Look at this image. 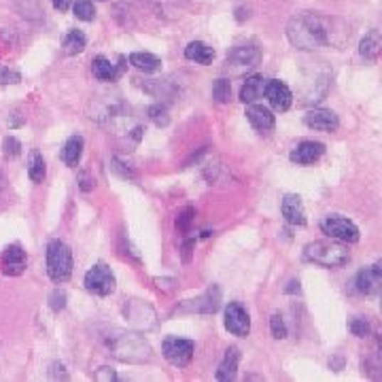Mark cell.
Wrapping results in <instances>:
<instances>
[{
  "label": "cell",
  "instance_id": "c3c4849f",
  "mask_svg": "<svg viewBox=\"0 0 382 382\" xmlns=\"http://www.w3.org/2000/svg\"><path fill=\"white\" fill-rule=\"evenodd\" d=\"M289 285H291V287H287L285 293H299V280H291Z\"/></svg>",
  "mask_w": 382,
  "mask_h": 382
},
{
  "label": "cell",
  "instance_id": "30bf717a",
  "mask_svg": "<svg viewBox=\"0 0 382 382\" xmlns=\"http://www.w3.org/2000/svg\"><path fill=\"white\" fill-rule=\"evenodd\" d=\"M219 308H221V287L213 285L200 297L187 299L181 306H176L174 312H179V314H193V312H198V314H215Z\"/></svg>",
  "mask_w": 382,
  "mask_h": 382
},
{
  "label": "cell",
  "instance_id": "ab89813d",
  "mask_svg": "<svg viewBox=\"0 0 382 382\" xmlns=\"http://www.w3.org/2000/svg\"><path fill=\"white\" fill-rule=\"evenodd\" d=\"M77 183H79V189H81L83 193H90V191L94 189V179H92V176H90V172H85V170H81V172H79Z\"/></svg>",
  "mask_w": 382,
  "mask_h": 382
},
{
  "label": "cell",
  "instance_id": "9c48e42d",
  "mask_svg": "<svg viewBox=\"0 0 382 382\" xmlns=\"http://www.w3.org/2000/svg\"><path fill=\"white\" fill-rule=\"evenodd\" d=\"M321 232L325 236H329L331 240H338V243H344V245H355L361 238L359 228L351 219H344V217H338V215L325 217L321 221Z\"/></svg>",
  "mask_w": 382,
  "mask_h": 382
},
{
  "label": "cell",
  "instance_id": "7bdbcfd3",
  "mask_svg": "<svg viewBox=\"0 0 382 382\" xmlns=\"http://www.w3.org/2000/svg\"><path fill=\"white\" fill-rule=\"evenodd\" d=\"M155 285H157V289H159V291L170 293V291L176 287V280H174V278H159V276H157V278H155Z\"/></svg>",
  "mask_w": 382,
  "mask_h": 382
},
{
  "label": "cell",
  "instance_id": "277c9868",
  "mask_svg": "<svg viewBox=\"0 0 382 382\" xmlns=\"http://www.w3.org/2000/svg\"><path fill=\"white\" fill-rule=\"evenodd\" d=\"M47 274L58 285L73 276V251L66 243L51 240L47 245Z\"/></svg>",
  "mask_w": 382,
  "mask_h": 382
},
{
  "label": "cell",
  "instance_id": "d6a6232c",
  "mask_svg": "<svg viewBox=\"0 0 382 382\" xmlns=\"http://www.w3.org/2000/svg\"><path fill=\"white\" fill-rule=\"evenodd\" d=\"M270 331L276 340H285L287 338V325L282 321V314L280 312H274L270 317Z\"/></svg>",
  "mask_w": 382,
  "mask_h": 382
},
{
  "label": "cell",
  "instance_id": "f1b7e54d",
  "mask_svg": "<svg viewBox=\"0 0 382 382\" xmlns=\"http://www.w3.org/2000/svg\"><path fill=\"white\" fill-rule=\"evenodd\" d=\"M147 115H149V120L155 124L157 127H166L170 124V113H168V107L166 105H161V102H157V105H151L149 109H147Z\"/></svg>",
  "mask_w": 382,
  "mask_h": 382
},
{
  "label": "cell",
  "instance_id": "8fae6325",
  "mask_svg": "<svg viewBox=\"0 0 382 382\" xmlns=\"http://www.w3.org/2000/svg\"><path fill=\"white\" fill-rule=\"evenodd\" d=\"M223 323L226 329L236 336V338H247L251 334V317L247 312V308L240 302H230L226 306V314H223Z\"/></svg>",
  "mask_w": 382,
  "mask_h": 382
},
{
  "label": "cell",
  "instance_id": "60d3db41",
  "mask_svg": "<svg viewBox=\"0 0 382 382\" xmlns=\"http://www.w3.org/2000/svg\"><path fill=\"white\" fill-rule=\"evenodd\" d=\"M49 376L53 378V381H58V378H62V381H66L68 378V372H66V368H64V364H51V368H49Z\"/></svg>",
  "mask_w": 382,
  "mask_h": 382
},
{
  "label": "cell",
  "instance_id": "8992f818",
  "mask_svg": "<svg viewBox=\"0 0 382 382\" xmlns=\"http://www.w3.org/2000/svg\"><path fill=\"white\" fill-rule=\"evenodd\" d=\"M83 285H85V289L90 293H94L98 297H107V295L115 293V289H117L115 274L105 261H98L87 270V274L83 278Z\"/></svg>",
  "mask_w": 382,
  "mask_h": 382
},
{
  "label": "cell",
  "instance_id": "7dc6e473",
  "mask_svg": "<svg viewBox=\"0 0 382 382\" xmlns=\"http://www.w3.org/2000/svg\"><path fill=\"white\" fill-rule=\"evenodd\" d=\"M236 19H238V21H245V19H249V9H245V6L236 9Z\"/></svg>",
  "mask_w": 382,
  "mask_h": 382
},
{
  "label": "cell",
  "instance_id": "5bb4252c",
  "mask_svg": "<svg viewBox=\"0 0 382 382\" xmlns=\"http://www.w3.org/2000/svg\"><path fill=\"white\" fill-rule=\"evenodd\" d=\"M263 94H265V98L270 100L272 109L278 111V113L289 111L291 105H293V94H291V90L287 87V83H282V81H278V79H267Z\"/></svg>",
  "mask_w": 382,
  "mask_h": 382
},
{
  "label": "cell",
  "instance_id": "9a60e30c",
  "mask_svg": "<svg viewBox=\"0 0 382 382\" xmlns=\"http://www.w3.org/2000/svg\"><path fill=\"white\" fill-rule=\"evenodd\" d=\"M382 282V267L381 263H374L370 267H364L361 272H357L355 280H353V287L357 293L361 295H374L378 293Z\"/></svg>",
  "mask_w": 382,
  "mask_h": 382
},
{
  "label": "cell",
  "instance_id": "2e32d148",
  "mask_svg": "<svg viewBox=\"0 0 382 382\" xmlns=\"http://www.w3.org/2000/svg\"><path fill=\"white\" fill-rule=\"evenodd\" d=\"M325 153V144L319 142V140H304L299 142L291 153H289V159L297 166H310L314 161H319Z\"/></svg>",
  "mask_w": 382,
  "mask_h": 382
},
{
  "label": "cell",
  "instance_id": "ba28073f",
  "mask_svg": "<svg viewBox=\"0 0 382 382\" xmlns=\"http://www.w3.org/2000/svg\"><path fill=\"white\" fill-rule=\"evenodd\" d=\"M193 351H196V344L193 340H187V338L168 336L161 342V355L174 368H187L193 359Z\"/></svg>",
  "mask_w": 382,
  "mask_h": 382
},
{
  "label": "cell",
  "instance_id": "e0dca14e",
  "mask_svg": "<svg viewBox=\"0 0 382 382\" xmlns=\"http://www.w3.org/2000/svg\"><path fill=\"white\" fill-rule=\"evenodd\" d=\"M280 211H282V217L289 226H295V228H304L308 223L306 219V211H304V204H302V198L295 196V193H287L282 198V204H280Z\"/></svg>",
  "mask_w": 382,
  "mask_h": 382
},
{
  "label": "cell",
  "instance_id": "681fc988",
  "mask_svg": "<svg viewBox=\"0 0 382 382\" xmlns=\"http://www.w3.org/2000/svg\"><path fill=\"white\" fill-rule=\"evenodd\" d=\"M6 187V181H4V174H2V170H0V191Z\"/></svg>",
  "mask_w": 382,
  "mask_h": 382
},
{
  "label": "cell",
  "instance_id": "52a82bcc",
  "mask_svg": "<svg viewBox=\"0 0 382 382\" xmlns=\"http://www.w3.org/2000/svg\"><path fill=\"white\" fill-rule=\"evenodd\" d=\"M261 62V49L255 43H245L234 47L228 58H226V70L230 75H245L249 70H253L255 66Z\"/></svg>",
  "mask_w": 382,
  "mask_h": 382
},
{
  "label": "cell",
  "instance_id": "ee69618b",
  "mask_svg": "<svg viewBox=\"0 0 382 382\" xmlns=\"http://www.w3.org/2000/svg\"><path fill=\"white\" fill-rule=\"evenodd\" d=\"M329 368H331L334 372H340V370L344 368V357H342V355L331 357V359H329Z\"/></svg>",
  "mask_w": 382,
  "mask_h": 382
},
{
  "label": "cell",
  "instance_id": "7402d4cb",
  "mask_svg": "<svg viewBox=\"0 0 382 382\" xmlns=\"http://www.w3.org/2000/svg\"><path fill=\"white\" fill-rule=\"evenodd\" d=\"M215 55H217L215 49H213L211 45L202 43V41H191V43L185 47V58L191 60V62H196V64H202V66L213 64Z\"/></svg>",
  "mask_w": 382,
  "mask_h": 382
},
{
  "label": "cell",
  "instance_id": "d4e9b609",
  "mask_svg": "<svg viewBox=\"0 0 382 382\" xmlns=\"http://www.w3.org/2000/svg\"><path fill=\"white\" fill-rule=\"evenodd\" d=\"M381 30H370V32L361 38V43H359V53H361L366 60H370V62H374V60L381 55Z\"/></svg>",
  "mask_w": 382,
  "mask_h": 382
},
{
  "label": "cell",
  "instance_id": "f546056e",
  "mask_svg": "<svg viewBox=\"0 0 382 382\" xmlns=\"http://www.w3.org/2000/svg\"><path fill=\"white\" fill-rule=\"evenodd\" d=\"M213 98L219 105H226V102L232 100V83H230V79H217L213 83Z\"/></svg>",
  "mask_w": 382,
  "mask_h": 382
},
{
  "label": "cell",
  "instance_id": "836d02e7",
  "mask_svg": "<svg viewBox=\"0 0 382 382\" xmlns=\"http://www.w3.org/2000/svg\"><path fill=\"white\" fill-rule=\"evenodd\" d=\"M193 219H196V208H193V206H187V208H185V211L176 217V230H179L181 234L189 232V228H191Z\"/></svg>",
  "mask_w": 382,
  "mask_h": 382
},
{
  "label": "cell",
  "instance_id": "4fadbf2b",
  "mask_svg": "<svg viewBox=\"0 0 382 382\" xmlns=\"http://www.w3.org/2000/svg\"><path fill=\"white\" fill-rule=\"evenodd\" d=\"M26 265H28V257L19 243L9 245L0 257V272L4 276H21L26 272Z\"/></svg>",
  "mask_w": 382,
  "mask_h": 382
},
{
  "label": "cell",
  "instance_id": "7a4b0ae2",
  "mask_svg": "<svg viewBox=\"0 0 382 382\" xmlns=\"http://www.w3.org/2000/svg\"><path fill=\"white\" fill-rule=\"evenodd\" d=\"M100 340L107 351L122 364H144L151 359V346L138 331L105 327L100 331Z\"/></svg>",
  "mask_w": 382,
  "mask_h": 382
},
{
  "label": "cell",
  "instance_id": "1f68e13d",
  "mask_svg": "<svg viewBox=\"0 0 382 382\" xmlns=\"http://www.w3.org/2000/svg\"><path fill=\"white\" fill-rule=\"evenodd\" d=\"M349 329H351V334H353L355 338H368V336L372 334V325H370V321L364 319V317H355V319H351Z\"/></svg>",
  "mask_w": 382,
  "mask_h": 382
},
{
  "label": "cell",
  "instance_id": "5b68a950",
  "mask_svg": "<svg viewBox=\"0 0 382 382\" xmlns=\"http://www.w3.org/2000/svg\"><path fill=\"white\" fill-rule=\"evenodd\" d=\"M124 319L134 331H151L157 325V312L155 308L144 299H127L122 308Z\"/></svg>",
  "mask_w": 382,
  "mask_h": 382
},
{
  "label": "cell",
  "instance_id": "ac0fdd59",
  "mask_svg": "<svg viewBox=\"0 0 382 382\" xmlns=\"http://www.w3.org/2000/svg\"><path fill=\"white\" fill-rule=\"evenodd\" d=\"M304 124L319 132H336L340 127V120L329 109H312L304 115Z\"/></svg>",
  "mask_w": 382,
  "mask_h": 382
},
{
  "label": "cell",
  "instance_id": "83f0119b",
  "mask_svg": "<svg viewBox=\"0 0 382 382\" xmlns=\"http://www.w3.org/2000/svg\"><path fill=\"white\" fill-rule=\"evenodd\" d=\"M28 176L32 179V183H43L45 176H47V164H45V157H43L38 151H32V153H30V159H28Z\"/></svg>",
  "mask_w": 382,
  "mask_h": 382
},
{
  "label": "cell",
  "instance_id": "4316f807",
  "mask_svg": "<svg viewBox=\"0 0 382 382\" xmlns=\"http://www.w3.org/2000/svg\"><path fill=\"white\" fill-rule=\"evenodd\" d=\"M85 47H87V38H85V34H83L81 30H70V32L66 34L64 43H62V51H64V55H70V58L83 53Z\"/></svg>",
  "mask_w": 382,
  "mask_h": 382
},
{
  "label": "cell",
  "instance_id": "d6986e66",
  "mask_svg": "<svg viewBox=\"0 0 382 382\" xmlns=\"http://www.w3.org/2000/svg\"><path fill=\"white\" fill-rule=\"evenodd\" d=\"M247 120L251 122V126L257 129V132H270L276 126V120L272 115V111L263 105H249L247 107Z\"/></svg>",
  "mask_w": 382,
  "mask_h": 382
},
{
  "label": "cell",
  "instance_id": "7c38bea8",
  "mask_svg": "<svg viewBox=\"0 0 382 382\" xmlns=\"http://www.w3.org/2000/svg\"><path fill=\"white\" fill-rule=\"evenodd\" d=\"M127 58H120V64H113L109 58H105V55H96L94 60H92V73H94V77L98 79V81H102V83H115L117 79H122L124 77V73H126V64Z\"/></svg>",
  "mask_w": 382,
  "mask_h": 382
},
{
  "label": "cell",
  "instance_id": "bcb514c9",
  "mask_svg": "<svg viewBox=\"0 0 382 382\" xmlns=\"http://www.w3.org/2000/svg\"><path fill=\"white\" fill-rule=\"evenodd\" d=\"M51 2H53L55 11H60V13L68 11V6H70V0H51Z\"/></svg>",
  "mask_w": 382,
  "mask_h": 382
},
{
  "label": "cell",
  "instance_id": "74e56055",
  "mask_svg": "<svg viewBox=\"0 0 382 382\" xmlns=\"http://www.w3.org/2000/svg\"><path fill=\"white\" fill-rule=\"evenodd\" d=\"M21 83V75L9 66H0V85H17Z\"/></svg>",
  "mask_w": 382,
  "mask_h": 382
},
{
  "label": "cell",
  "instance_id": "4dcf8cb0",
  "mask_svg": "<svg viewBox=\"0 0 382 382\" xmlns=\"http://www.w3.org/2000/svg\"><path fill=\"white\" fill-rule=\"evenodd\" d=\"M73 11H75V17L81 21H92L96 17V9L92 0H77L73 4Z\"/></svg>",
  "mask_w": 382,
  "mask_h": 382
},
{
  "label": "cell",
  "instance_id": "484cf974",
  "mask_svg": "<svg viewBox=\"0 0 382 382\" xmlns=\"http://www.w3.org/2000/svg\"><path fill=\"white\" fill-rule=\"evenodd\" d=\"M127 62H129L134 68L142 70V73H155V70L161 68V60H159L157 55L149 53V51H136V53H129Z\"/></svg>",
  "mask_w": 382,
  "mask_h": 382
},
{
  "label": "cell",
  "instance_id": "d590c367",
  "mask_svg": "<svg viewBox=\"0 0 382 382\" xmlns=\"http://www.w3.org/2000/svg\"><path fill=\"white\" fill-rule=\"evenodd\" d=\"M66 302H68V297H66V291H62V289H55L49 295V308L53 312H62L66 308Z\"/></svg>",
  "mask_w": 382,
  "mask_h": 382
},
{
  "label": "cell",
  "instance_id": "6da1fadb",
  "mask_svg": "<svg viewBox=\"0 0 382 382\" xmlns=\"http://www.w3.org/2000/svg\"><path fill=\"white\" fill-rule=\"evenodd\" d=\"M287 38L299 51H314L325 45L344 49V45L351 41V28L340 17H329L321 13H302L289 21Z\"/></svg>",
  "mask_w": 382,
  "mask_h": 382
},
{
  "label": "cell",
  "instance_id": "cb8c5ba5",
  "mask_svg": "<svg viewBox=\"0 0 382 382\" xmlns=\"http://www.w3.org/2000/svg\"><path fill=\"white\" fill-rule=\"evenodd\" d=\"M83 149H85V140L83 136L75 134L66 140L64 149H62V161L68 166V168H77L79 161H81V155H83Z\"/></svg>",
  "mask_w": 382,
  "mask_h": 382
},
{
  "label": "cell",
  "instance_id": "603a6c76",
  "mask_svg": "<svg viewBox=\"0 0 382 382\" xmlns=\"http://www.w3.org/2000/svg\"><path fill=\"white\" fill-rule=\"evenodd\" d=\"M265 81H267V79H263L261 75L247 77L245 83H243V87H240V100H243L245 105L257 102V100L263 96V92H265Z\"/></svg>",
  "mask_w": 382,
  "mask_h": 382
},
{
  "label": "cell",
  "instance_id": "8d00e7d4",
  "mask_svg": "<svg viewBox=\"0 0 382 382\" xmlns=\"http://www.w3.org/2000/svg\"><path fill=\"white\" fill-rule=\"evenodd\" d=\"M111 170L117 174V176H122V179H126V181H136V172L132 170V168H127L124 161H120L117 157H113L111 159Z\"/></svg>",
  "mask_w": 382,
  "mask_h": 382
},
{
  "label": "cell",
  "instance_id": "b9f144b4",
  "mask_svg": "<svg viewBox=\"0 0 382 382\" xmlns=\"http://www.w3.org/2000/svg\"><path fill=\"white\" fill-rule=\"evenodd\" d=\"M94 378L96 381H117V372L111 370V368H98L94 372Z\"/></svg>",
  "mask_w": 382,
  "mask_h": 382
},
{
  "label": "cell",
  "instance_id": "f6af8a7d",
  "mask_svg": "<svg viewBox=\"0 0 382 382\" xmlns=\"http://www.w3.org/2000/svg\"><path fill=\"white\" fill-rule=\"evenodd\" d=\"M142 134H144V127L142 126H136V127H132L129 132H127V136L134 140V142H140V138H142Z\"/></svg>",
  "mask_w": 382,
  "mask_h": 382
},
{
  "label": "cell",
  "instance_id": "e575fe53",
  "mask_svg": "<svg viewBox=\"0 0 382 382\" xmlns=\"http://www.w3.org/2000/svg\"><path fill=\"white\" fill-rule=\"evenodd\" d=\"M2 151H4V155H6L9 159H15V157L21 153V142H19L15 136H6V138L2 140Z\"/></svg>",
  "mask_w": 382,
  "mask_h": 382
},
{
  "label": "cell",
  "instance_id": "f35d334b",
  "mask_svg": "<svg viewBox=\"0 0 382 382\" xmlns=\"http://www.w3.org/2000/svg\"><path fill=\"white\" fill-rule=\"evenodd\" d=\"M193 249H196V238H185L183 245H181V261L183 263H191Z\"/></svg>",
  "mask_w": 382,
  "mask_h": 382
},
{
  "label": "cell",
  "instance_id": "3957f363",
  "mask_svg": "<svg viewBox=\"0 0 382 382\" xmlns=\"http://www.w3.org/2000/svg\"><path fill=\"white\" fill-rule=\"evenodd\" d=\"M302 257L308 263H314V265H321L327 270H336L351 261V251L344 243H338V240H314L304 247Z\"/></svg>",
  "mask_w": 382,
  "mask_h": 382
},
{
  "label": "cell",
  "instance_id": "ffe728a7",
  "mask_svg": "<svg viewBox=\"0 0 382 382\" xmlns=\"http://www.w3.org/2000/svg\"><path fill=\"white\" fill-rule=\"evenodd\" d=\"M144 94L153 96V98H159V100H168V98H174L176 96V87L170 83V81H161V79H147V81H140L136 83Z\"/></svg>",
  "mask_w": 382,
  "mask_h": 382
},
{
  "label": "cell",
  "instance_id": "44dd1931",
  "mask_svg": "<svg viewBox=\"0 0 382 382\" xmlns=\"http://www.w3.org/2000/svg\"><path fill=\"white\" fill-rule=\"evenodd\" d=\"M238 364H240V349L238 346H230L226 351V357L223 361L219 364V370H217V381H234L236 378V372H238Z\"/></svg>",
  "mask_w": 382,
  "mask_h": 382
}]
</instances>
